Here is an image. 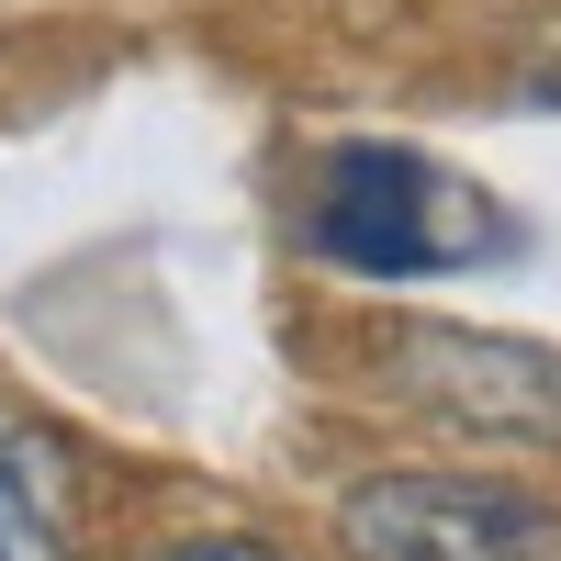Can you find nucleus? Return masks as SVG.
Segmentation results:
<instances>
[{
    "instance_id": "f257e3e1",
    "label": "nucleus",
    "mask_w": 561,
    "mask_h": 561,
    "mask_svg": "<svg viewBox=\"0 0 561 561\" xmlns=\"http://www.w3.org/2000/svg\"><path fill=\"white\" fill-rule=\"evenodd\" d=\"M314 248L370 280H427V270H483L505 248V214L415 147H337L314 180Z\"/></svg>"
},
{
    "instance_id": "f03ea898",
    "label": "nucleus",
    "mask_w": 561,
    "mask_h": 561,
    "mask_svg": "<svg viewBox=\"0 0 561 561\" xmlns=\"http://www.w3.org/2000/svg\"><path fill=\"white\" fill-rule=\"evenodd\" d=\"M337 539L348 561H561V505L494 472H359Z\"/></svg>"
},
{
    "instance_id": "7ed1b4c3",
    "label": "nucleus",
    "mask_w": 561,
    "mask_h": 561,
    "mask_svg": "<svg viewBox=\"0 0 561 561\" xmlns=\"http://www.w3.org/2000/svg\"><path fill=\"white\" fill-rule=\"evenodd\" d=\"M382 393L404 415H438L460 438L505 449H561V348L494 337V325H393L382 337Z\"/></svg>"
},
{
    "instance_id": "20e7f679",
    "label": "nucleus",
    "mask_w": 561,
    "mask_h": 561,
    "mask_svg": "<svg viewBox=\"0 0 561 561\" xmlns=\"http://www.w3.org/2000/svg\"><path fill=\"white\" fill-rule=\"evenodd\" d=\"M0 561H79V505H68V449L34 415L0 404Z\"/></svg>"
},
{
    "instance_id": "39448f33",
    "label": "nucleus",
    "mask_w": 561,
    "mask_h": 561,
    "mask_svg": "<svg viewBox=\"0 0 561 561\" xmlns=\"http://www.w3.org/2000/svg\"><path fill=\"white\" fill-rule=\"evenodd\" d=\"M147 561H293V550H270V539H248V528H192V539H169V550H147Z\"/></svg>"
}]
</instances>
